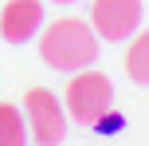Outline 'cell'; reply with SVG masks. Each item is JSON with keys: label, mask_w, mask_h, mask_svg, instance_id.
<instances>
[{"label": "cell", "mask_w": 149, "mask_h": 146, "mask_svg": "<svg viewBox=\"0 0 149 146\" xmlns=\"http://www.w3.org/2000/svg\"><path fill=\"white\" fill-rule=\"evenodd\" d=\"M39 55H43L47 67L55 71H82L98 59V32L90 28L86 20H74V16H63V20L47 24L43 36H39Z\"/></svg>", "instance_id": "obj_1"}, {"label": "cell", "mask_w": 149, "mask_h": 146, "mask_svg": "<svg viewBox=\"0 0 149 146\" xmlns=\"http://www.w3.org/2000/svg\"><path fill=\"white\" fill-rule=\"evenodd\" d=\"M63 103H67V115L74 123L102 126L110 118V111H114V87H110V79L102 71H82V75H74L67 83Z\"/></svg>", "instance_id": "obj_2"}, {"label": "cell", "mask_w": 149, "mask_h": 146, "mask_svg": "<svg viewBox=\"0 0 149 146\" xmlns=\"http://www.w3.org/2000/svg\"><path fill=\"white\" fill-rule=\"evenodd\" d=\"M24 115H28V126L39 146H59L67 138V115L47 87H31L24 95Z\"/></svg>", "instance_id": "obj_3"}, {"label": "cell", "mask_w": 149, "mask_h": 146, "mask_svg": "<svg viewBox=\"0 0 149 146\" xmlns=\"http://www.w3.org/2000/svg\"><path fill=\"white\" fill-rule=\"evenodd\" d=\"M141 24V0H94L90 8V28L98 39H130Z\"/></svg>", "instance_id": "obj_4"}, {"label": "cell", "mask_w": 149, "mask_h": 146, "mask_svg": "<svg viewBox=\"0 0 149 146\" xmlns=\"http://www.w3.org/2000/svg\"><path fill=\"white\" fill-rule=\"evenodd\" d=\"M43 24V4L39 0H8L0 8V36L8 44H24L31 39Z\"/></svg>", "instance_id": "obj_5"}, {"label": "cell", "mask_w": 149, "mask_h": 146, "mask_svg": "<svg viewBox=\"0 0 149 146\" xmlns=\"http://www.w3.org/2000/svg\"><path fill=\"white\" fill-rule=\"evenodd\" d=\"M126 71H130V79H134L137 87H149V32H141V36L130 44V51H126Z\"/></svg>", "instance_id": "obj_6"}, {"label": "cell", "mask_w": 149, "mask_h": 146, "mask_svg": "<svg viewBox=\"0 0 149 146\" xmlns=\"http://www.w3.org/2000/svg\"><path fill=\"white\" fill-rule=\"evenodd\" d=\"M0 146H28L24 115L12 107V103H0Z\"/></svg>", "instance_id": "obj_7"}, {"label": "cell", "mask_w": 149, "mask_h": 146, "mask_svg": "<svg viewBox=\"0 0 149 146\" xmlns=\"http://www.w3.org/2000/svg\"><path fill=\"white\" fill-rule=\"evenodd\" d=\"M55 4H74V0H55Z\"/></svg>", "instance_id": "obj_8"}]
</instances>
